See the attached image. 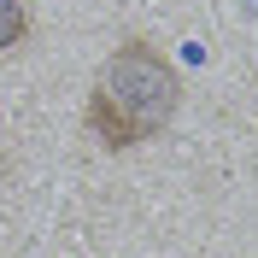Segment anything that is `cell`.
<instances>
[{"label": "cell", "mask_w": 258, "mask_h": 258, "mask_svg": "<svg viewBox=\"0 0 258 258\" xmlns=\"http://www.w3.org/2000/svg\"><path fill=\"white\" fill-rule=\"evenodd\" d=\"M30 35V6L24 0H0V59Z\"/></svg>", "instance_id": "obj_2"}, {"label": "cell", "mask_w": 258, "mask_h": 258, "mask_svg": "<svg viewBox=\"0 0 258 258\" xmlns=\"http://www.w3.org/2000/svg\"><path fill=\"white\" fill-rule=\"evenodd\" d=\"M176 106H182L176 64L164 59L153 41H123L94 71L82 123H88V135L106 153H129V147L159 141L164 129H170V117H176Z\"/></svg>", "instance_id": "obj_1"}]
</instances>
